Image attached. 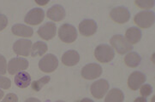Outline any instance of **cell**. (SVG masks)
Listing matches in <instances>:
<instances>
[{
  "label": "cell",
  "instance_id": "d6a6232c",
  "mask_svg": "<svg viewBox=\"0 0 155 102\" xmlns=\"http://www.w3.org/2000/svg\"><path fill=\"white\" fill-rule=\"evenodd\" d=\"M4 94H4V91H2V90L0 89V100L4 97Z\"/></svg>",
  "mask_w": 155,
  "mask_h": 102
},
{
  "label": "cell",
  "instance_id": "603a6c76",
  "mask_svg": "<svg viewBox=\"0 0 155 102\" xmlns=\"http://www.w3.org/2000/svg\"><path fill=\"white\" fill-rule=\"evenodd\" d=\"M51 78L49 76H45V77H43L42 78H40V80L38 81H35L32 83V88L35 90V91H40V89L42 88L45 86V84L50 82Z\"/></svg>",
  "mask_w": 155,
  "mask_h": 102
},
{
  "label": "cell",
  "instance_id": "8992f818",
  "mask_svg": "<svg viewBox=\"0 0 155 102\" xmlns=\"http://www.w3.org/2000/svg\"><path fill=\"white\" fill-rule=\"evenodd\" d=\"M28 66H29V63L26 59L20 58V57L13 58L9 61L8 72L11 75H14L28 69Z\"/></svg>",
  "mask_w": 155,
  "mask_h": 102
},
{
  "label": "cell",
  "instance_id": "cb8c5ba5",
  "mask_svg": "<svg viewBox=\"0 0 155 102\" xmlns=\"http://www.w3.org/2000/svg\"><path fill=\"white\" fill-rule=\"evenodd\" d=\"M154 1H135V5H137L141 9H146L148 10L154 6Z\"/></svg>",
  "mask_w": 155,
  "mask_h": 102
},
{
  "label": "cell",
  "instance_id": "5bb4252c",
  "mask_svg": "<svg viewBox=\"0 0 155 102\" xmlns=\"http://www.w3.org/2000/svg\"><path fill=\"white\" fill-rule=\"evenodd\" d=\"M56 32H57V28L55 24L52 22H47L39 28L38 34L41 39L45 40H51L55 37Z\"/></svg>",
  "mask_w": 155,
  "mask_h": 102
},
{
  "label": "cell",
  "instance_id": "3957f363",
  "mask_svg": "<svg viewBox=\"0 0 155 102\" xmlns=\"http://www.w3.org/2000/svg\"><path fill=\"white\" fill-rule=\"evenodd\" d=\"M134 20L139 27L148 28L154 24V13L152 11H142L135 15Z\"/></svg>",
  "mask_w": 155,
  "mask_h": 102
},
{
  "label": "cell",
  "instance_id": "f546056e",
  "mask_svg": "<svg viewBox=\"0 0 155 102\" xmlns=\"http://www.w3.org/2000/svg\"><path fill=\"white\" fill-rule=\"evenodd\" d=\"M25 102H41L40 100H38L37 98H28L25 100Z\"/></svg>",
  "mask_w": 155,
  "mask_h": 102
},
{
  "label": "cell",
  "instance_id": "d6986e66",
  "mask_svg": "<svg viewBox=\"0 0 155 102\" xmlns=\"http://www.w3.org/2000/svg\"><path fill=\"white\" fill-rule=\"evenodd\" d=\"M125 36V39L132 45L137 44L140 41L141 39V32L138 27H130L126 31Z\"/></svg>",
  "mask_w": 155,
  "mask_h": 102
},
{
  "label": "cell",
  "instance_id": "4fadbf2b",
  "mask_svg": "<svg viewBox=\"0 0 155 102\" xmlns=\"http://www.w3.org/2000/svg\"><path fill=\"white\" fill-rule=\"evenodd\" d=\"M97 28H98L97 23L94 20H84L79 25V31L85 37H89L94 35L96 32Z\"/></svg>",
  "mask_w": 155,
  "mask_h": 102
},
{
  "label": "cell",
  "instance_id": "9a60e30c",
  "mask_svg": "<svg viewBox=\"0 0 155 102\" xmlns=\"http://www.w3.org/2000/svg\"><path fill=\"white\" fill-rule=\"evenodd\" d=\"M65 10L63 6L59 5H53L47 11V17L53 21H60L64 19Z\"/></svg>",
  "mask_w": 155,
  "mask_h": 102
},
{
  "label": "cell",
  "instance_id": "836d02e7",
  "mask_svg": "<svg viewBox=\"0 0 155 102\" xmlns=\"http://www.w3.org/2000/svg\"><path fill=\"white\" fill-rule=\"evenodd\" d=\"M55 102H64V100H58V101H55Z\"/></svg>",
  "mask_w": 155,
  "mask_h": 102
},
{
  "label": "cell",
  "instance_id": "6da1fadb",
  "mask_svg": "<svg viewBox=\"0 0 155 102\" xmlns=\"http://www.w3.org/2000/svg\"><path fill=\"white\" fill-rule=\"evenodd\" d=\"M95 58L102 63H107L111 61L114 58V50L110 46L107 44H100L99 45L94 51Z\"/></svg>",
  "mask_w": 155,
  "mask_h": 102
},
{
  "label": "cell",
  "instance_id": "5b68a950",
  "mask_svg": "<svg viewBox=\"0 0 155 102\" xmlns=\"http://www.w3.org/2000/svg\"><path fill=\"white\" fill-rule=\"evenodd\" d=\"M58 66V60L54 54H46L40 60L39 67L44 73H52Z\"/></svg>",
  "mask_w": 155,
  "mask_h": 102
},
{
  "label": "cell",
  "instance_id": "ffe728a7",
  "mask_svg": "<svg viewBox=\"0 0 155 102\" xmlns=\"http://www.w3.org/2000/svg\"><path fill=\"white\" fill-rule=\"evenodd\" d=\"M124 100V94L119 88H112L107 94L105 102H123Z\"/></svg>",
  "mask_w": 155,
  "mask_h": 102
},
{
  "label": "cell",
  "instance_id": "44dd1931",
  "mask_svg": "<svg viewBox=\"0 0 155 102\" xmlns=\"http://www.w3.org/2000/svg\"><path fill=\"white\" fill-rule=\"evenodd\" d=\"M141 61L140 56L135 52H131L126 54L124 58L125 64L130 67H136L140 65Z\"/></svg>",
  "mask_w": 155,
  "mask_h": 102
},
{
  "label": "cell",
  "instance_id": "4dcf8cb0",
  "mask_svg": "<svg viewBox=\"0 0 155 102\" xmlns=\"http://www.w3.org/2000/svg\"><path fill=\"white\" fill-rule=\"evenodd\" d=\"M134 102H147V99L144 97H139L135 99Z\"/></svg>",
  "mask_w": 155,
  "mask_h": 102
},
{
  "label": "cell",
  "instance_id": "52a82bcc",
  "mask_svg": "<svg viewBox=\"0 0 155 102\" xmlns=\"http://www.w3.org/2000/svg\"><path fill=\"white\" fill-rule=\"evenodd\" d=\"M108 89H109V83L105 79H100L96 81L90 87L91 94L96 99H101L104 97Z\"/></svg>",
  "mask_w": 155,
  "mask_h": 102
},
{
  "label": "cell",
  "instance_id": "f1b7e54d",
  "mask_svg": "<svg viewBox=\"0 0 155 102\" xmlns=\"http://www.w3.org/2000/svg\"><path fill=\"white\" fill-rule=\"evenodd\" d=\"M8 25V18L6 15L0 14V32L3 31Z\"/></svg>",
  "mask_w": 155,
  "mask_h": 102
},
{
  "label": "cell",
  "instance_id": "7a4b0ae2",
  "mask_svg": "<svg viewBox=\"0 0 155 102\" xmlns=\"http://www.w3.org/2000/svg\"><path fill=\"white\" fill-rule=\"evenodd\" d=\"M111 46L116 49V51L120 54L128 53L129 51L132 50V45L127 41L124 36L122 35H115L110 40Z\"/></svg>",
  "mask_w": 155,
  "mask_h": 102
},
{
  "label": "cell",
  "instance_id": "7c38bea8",
  "mask_svg": "<svg viewBox=\"0 0 155 102\" xmlns=\"http://www.w3.org/2000/svg\"><path fill=\"white\" fill-rule=\"evenodd\" d=\"M146 80H147V77L145 74L140 72H134L129 77L128 85L132 90H137L145 83Z\"/></svg>",
  "mask_w": 155,
  "mask_h": 102
},
{
  "label": "cell",
  "instance_id": "2e32d148",
  "mask_svg": "<svg viewBox=\"0 0 155 102\" xmlns=\"http://www.w3.org/2000/svg\"><path fill=\"white\" fill-rule=\"evenodd\" d=\"M80 60V55L78 52L75 50H69L65 52L62 57V61L65 66H73L79 62Z\"/></svg>",
  "mask_w": 155,
  "mask_h": 102
},
{
  "label": "cell",
  "instance_id": "4316f807",
  "mask_svg": "<svg viewBox=\"0 0 155 102\" xmlns=\"http://www.w3.org/2000/svg\"><path fill=\"white\" fill-rule=\"evenodd\" d=\"M7 72V62L5 56L0 54V75H4Z\"/></svg>",
  "mask_w": 155,
  "mask_h": 102
},
{
  "label": "cell",
  "instance_id": "7402d4cb",
  "mask_svg": "<svg viewBox=\"0 0 155 102\" xmlns=\"http://www.w3.org/2000/svg\"><path fill=\"white\" fill-rule=\"evenodd\" d=\"M48 47L47 44L44 42H36L31 48V55L33 57L35 56H42V54L47 51Z\"/></svg>",
  "mask_w": 155,
  "mask_h": 102
},
{
  "label": "cell",
  "instance_id": "9c48e42d",
  "mask_svg": "<svg viewBox=\"0 0 155 102\" xmlns=\"http://www.w3.org/2000/svg\"><path fill=\"white\" fill-rule=\"evenodd\" d=\"M110 16L111 19L117 23H125L130 18V14L129 10L124 7H116L112 9L110 13Z\"/></svg>",
  "mask_w": 155,
  "mask_h": 102
},
{
  "label": "cell",
  "instance_id": "484cf974",
  "mask_svg": "<svg viewBox=\"0 0 155 102\" xmlns=\"http://www.w3.org/2000/svg\"><path fill=\"white\" fill-rule=\"evenodd\" d=\"M11 86V82H10V78L0 76V88H5L8 89Z\"/></svg>",
  "mask_w": 155,
  "mask_h": 102
},
{
  "label": "cell",
  "instance_id": "277c9868",
  "mask_svg": "<svg viewBox=\"0 0 155 102\" xmlns=\"http://www.w3.org/2000/svg\"><path fill=\"white\" fill-rule=\"evenodd\" d=\"M58 36L63 42L70 44L73 43L77 39V31L75 26L72 25L64 24L59 28Z\"/></svg>",
  "mask_w": 155,
  "mask_h": 102
},
{
  "label": "cell",
  "instance_id": "1f68e13d",
  "mask_svg": "<svg viewBox=\"0 0 155 102\" xmlns=\"http://www.w3.org/2000/svg\"><path fill=\"white\" fill-rule=\"evenodd\" d=\"M80 102H94L92 100L90 99H88V98H84V99H82Z\"/></svg>",
  "mask_w": 155,
  "mask_h": 102
},
{
  "label": "cell",
  "instance_id": "e0dca14e",
  "mask_svg": "<svg viewBox=\"0 0 155 102\" xmlns=\"http://www.w3.org/2000/svg\"><path fill=\"white\" fill-rule=\"evenodd\" d=\"M12 32L19 37H25V38H30L33 36L34 31L32 27L22 24H15L12 26Z\"/></svg>",
  "mask_w": 155,
  "mask_h": 102
},
{
  "label": "cell",
  "instance_id": "30bf717a",
  "mask_svg": "<svg viewBox=\"0 0 155 102\" xmlns=\"http://www.w3.org/2000/svg\"><path fill=\"white\" fill-rule=\"evenodd\" d=\"M45 17V12L40 8H35L31 10L25 16V21L28 25H39L41 23Z\"/></svg>",
  "mask_w": 155,
  "mask_h": 102
},
{
  "label": "cell",
  "instance_id": "ac0fdd59",
  "mask_svg": "<svg viewBox=\"0 0 155 102\" xmlns=\"http://www.w3.org/2000/svg\"><path fill=\"white\" fill-rule=\"evenodd\" d=\"M14 81L17 87L23 88L28 87V85L31 83V77L28 73L21 72L15 75Z\"/></svg>",
  "mask_w": 155,
  "mask_h": 102
},
{
  "label": "cell",
  "instance_id": "ba28073f",
  "mask_svg": "<svg viewBox=\"0 0 155 102\" xmlns=\"http://www.w3.org/2000/svg\"><path fill=\"white\" fill-rule=\"evenodd\" d=\"M102 74V67L100 65L95 63H91L85 66L81 70L82 78L88 80L95 79L99 78Z\"/></svg>",
  "mask_w": 155,
  "mask_h": 102
},
{
  "label": "cell",
  "instance_id": "d4e9b609",
  "mask_svg": "<svg viewBox=\"0 0 155 102\" xmlns=\"http://www.w3.org/2000/svg\"><path fill=\"white\" fill-rule=\"evenodd\" d=\"M152 92H153V89L149 84H144L140 87V94L142 95V97L146 98L149 96Z\"/></svg>",
  "mask_w": 155,
  "mask_h": 102
},
{
  "label": "cell",
  "instance_id": "83f0119b",
  "mask_svg": "<svg viewBox=\"0 0 155 102\" xmlns=\"http://www.w3.org/2000/svg\"><path fill=\"white\" fill-rule=\"evenodd\" d=\"M1 102H18V97L15 94H8Z\"/></svg>",
  "mask_w": 155,
  "mask_h": 102
},
{
  "label": "cell",
  "instance_id": "8fae6325",
  "mask_svg": "<svg viewBox=\"0 0 155 102\" xmlns=\"http://www.w3.org/2000/svg\"><path fill=\"white\" fill-rule=\"evenodd\" d=\"M32 42L28 39H19L13 45V50L16 54L28 56L31 53Z\"/></svg>",
  "mask_w": 155,
  "mask_h": 102
}]
</instances>
